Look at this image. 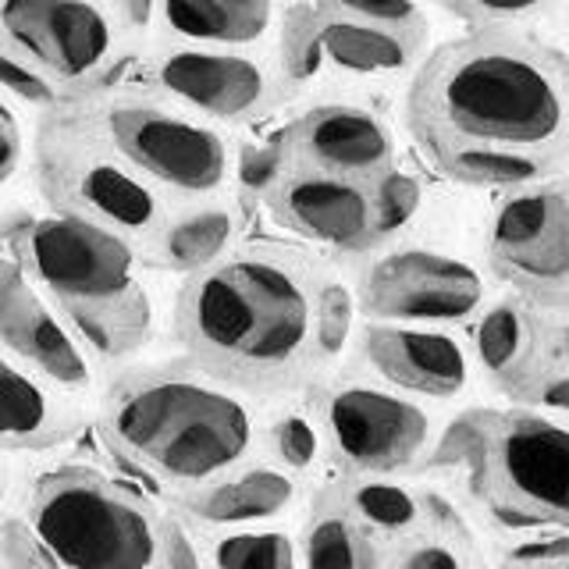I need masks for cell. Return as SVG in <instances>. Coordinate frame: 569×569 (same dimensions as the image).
I'll return each instance as SVG.
<instances>
[{"mask_svg": "<svg viewBox=\"0 0 569 569\" xmlns=\"http://www.w3.org/2000/svg\"><path fill=\"white\" fill-rule=\"evenodd\" d=\"M423 153L502 150L562 168L569 160V58L516 26H485L435 47L406 93Z\"/></svg>", "mask_w": 569, "mask_h": 569, "instance_id": "1", "label": "cell"}, {"mask_svg": "<svg viewBox=\"0 0 569 569\" xmlns=\"http://www.w3.org/2000/svg\"><path fill=\"white\" fill-rule=\"evenodd\" d=\"M317 278L296 253L249 246L189 274L178 296V338L213 378L284 388L307 370Z\"/></svg>", "mask_w": 569, "mask_h": 569, "instance_id": "2", "label": "cell"}, {"mask_svg": "<svg viewBox=\"0 0 569 569\" xmlns=\"http://www.w3.org/2000/svg\"><path fill=\"white\" fill-rule=\"evenodd\" d=\"M11 246L14 260L93 352L118 360L150 338L153 307L139 281L132 239L76 213H47L14 231Z\"/></svg>", "mask_w": 569, "mask_h": 569, "instance_id": "3", "label": "cell"}, {"mask_svg": "<svg viewBox=\"0 0 569 569\" xmlns=\"http://www.w3.org/2000/svg\"><path fill=\"white\" fill-rule=\"evenodd\" d=\"M253 413L200 373L157 370L124 381L107 406V435L142 470L171 485H207L253 449Z\"/></svg>", "mask_w": 569, "mask_h": 569, "instance_id": "4", "label": "cell"}, {"mask_svg": "<svg viewBox=\"0 0 569 569\" xmlns=\"http://www.w3.org/2000/svg\"><path fill=\"white\" fill-rule=\"evenodd\" d=\"M29 523L64 569H153L157 562L153 516L89 470L47 477Z\"/></svg>", "mask_w": 569, "mask_h": 569, "instance_id": "5", "label": "cell"}, {"mask_svg": "<svg viewBox=\"0 0 569 569\" xmlns=\"http://www.w3.org/2000/svg\"><path fill=\"white\" fill-rule=\"evenodd\" d=\"M473 491L506 527L569 530V427L538 413H488Z\"/></svg>", "mask_w": 569, "mask_h": 569, "instance_id": "6", "label": "cell"}, {"mask_svg": "<svg viewBox=\"0 0 569 569\" xmlns=\"http://www.w3.org/2000/svg\"><path fill=\"white\" fill-rule=\"evenodd\" d=\"M100 139L153 186L182 196L218 192L231 174L228 139L164 103L111 100L100 111Z\"/></svg>", "mask_w": 569, "mask_h": 569, "instance_id": "7", "label": "cell"}, {"mask_svg": "<svg viewBox=\"0 0 569 569\" xmlns=\"http://www.w3.org/2000/svg\"><path fill=\"white\" fill-rule=\"evenodd\" d=\"M47 189L61 213L97 221L124 239H157L164 228L157 186L103 139H68L53 147L47 153Z\"/></svg>", "mask_w": 569, "mask_h": 569, "instance_id": "8", "label": "cell"}, {"mask_svg": "<svg viewBox=\"0 0 569 569\" xmlns=\"http://www.w3.org/2000/svg\"><path fill=\"white\" fill-rule=\"evenodd\" d=\"M118 43V22L100 0H0V47L76 86L100 76Z\"/></svg>", "mask_w": 569, "mask_h": 569, "instance_id": "9", "label": "cell"}, {"mask_svg": "<svg viewBox=\"0 0 569 569\" xmlns=\"http://www.w3.org/2000/svg\"><path fill=\"white\" fill-rule=\"evenodd\" d=\"M360 310L391 325H459L485 302V278L467 260L438 249H391L360 281Z\"/></svg>", "mask_w": 569, "mask_h": 569, "instance_id": "10", "label": "cell"}, {"mask_svg": "<svg viewBox=\"0 0 569 569\" xmlns=\"http://www.w3.org/2000/svg\"><path fill=\"white\" fill-rule=\"evenodd\" d=\"M153 82L164 97L210 121H257L292 93L278 61L267 64L242 47H171L153 61Z\"/></svg>", "mask_w": 569, "mask_h": 569, "instance_id": "11", "label": "cell"}, {"mask_svg": "<svg viewBox=\"0 0 569 569\" xmlns=\"http://www.w3.org/2000/svg\"><path fill=\"white\" fill-rule=\"evenodd\" d=\"M328 441L352 473H396L431 441V417L427 409L378 385H342L335 388L320 409Z\"/></svg>", "mask_w": 569, "mask_h": 569, "instance_id": "12", "label": "cell"}, {"mask_svg": "<svg viewBox=\"0 0 569 569\" xmlns=\"http://www.w3.org/2000/svg\"><path fill=\"white\" fill-rule=\"evenodd\" d=\"M495 271L538 296H569V192L523 186L502 196L488 224Z\"/></svg>", "mask_w": 569, "mask_h": 569, "instance_id": "13", "label": "cell"}, {"mask_svg": "<svg viewBox=\"0 0 569 569\" xmlns=\"http://www.w3.org/2000/svg\"><path fill=\"white\" fill-rule=\"evenodd\" d=\"M292 168H313L328 174L378 182L396 168V132L367 103L352 100H320L307 107L284 129Z\"/></svg>", "mask_w": 569, "mask_h": 569, "instance_id": "14", "label": "cell"}, {"mask_svg": "<svg viewBox=\"0 0 569 569\" xmlns=\"http://www.w3.org/2000/svg\"><path fill=\"white\" fill-rule=\"evenodd\" d=\"M267 207L284 231L317 246L342 253H367L378 246L373 196L370 186L356 178L289 164L281 182L267 192Z\"/></svg>", "mask_w": 569, "mask_h": 569, "instance_id": "15", "label": "cell"}, {"mask_svg": "<svg viewBox=\"0 0 569 569\" xmlns=\"http://www.w3.org/2000/svg\"><path fill=\"white\" fill-rule=\"evenodd\" d=\"M0 342L58 388L82 391L93 381L79 335L50 310L40 284L14 257H0Z\"/></svg>", "mask_w": 569, "mask_h": 569, "instance_id": "16", "label": "cell"}, {"mask_svg": "<svg viewBox=\"0 0 569 569\" xmlns=\"http://www.w3.org/2000/svg\"><path fill=\"white\" fill-rule=\"evenodd\" d=\"M363 356L388 385L427 399H452L470 381V356L456 335L431 325L370 320L363 328Z\"/></svg>", "mask_w": 569, "mask_h": 569, "instance_id": "17", "label": "cell"}, {"mask_svg": "<svg viewBox=\"0 0 569 569\" xmlns=\"http://www.w3.org/2000/svg\"><path fill=\"white\" fill-rule=\"evenodd\" d=\"M299 11L320 76L331 71L342 79H388L420 64V36L360 22V18L317 8L313 0H299Z\"/></svg>", "mask_w": 569, "mask_h": 569, "instance_id": "18", "label": "cell"}, {"mask_svg": "<svg viewBox=\"0 0 569 569\" xmlns=\"http://www.w3.org/2000/svg\"><path fill=\"white\" fill-rule=\"evenodd\" d=\"M157 18L182 43L257 47L281 22L278 0H160Z\"/></svg>", "mask_w": 569, "mask_h": 569, "instance_id": "19", "label": "cell"}, {"mask_svg": "<svg viewBox=\"0 0 569 569\" xmlns=\"http://www.w3.org/2000/svg\"><path fill=\"white\" fill-rule=\"evenodd\" d=\"M296 498V480L274 467H249L236 477H224L218 485L189 495L186 509L200 516L203 523L239 527L274 520Z\"/></svg>", "mask_w": 569, "mask_h": 569, "instance_id": "20", "label": "cell"}, {"mask_svg": "<svg viewBox=\"0 0 569 569\" xmlns=\"http://www.w3.org/2000/svg\"><path fill=\"white\" fill-rule=\"evenodd\" d=\"M64 431V413L53 391L0 352V445L43 449Z\"/></svg>", "mask_w": 569, "mask_h": 569, "instance_id": "21", "label": "cell"}, {"mask_svg": "<svg viewBox=\"0 0 569 569\" xmlns=\"http://www.w3.org/2000/svg\"><path fill=\"white\" fill-rule=\"evenodd\" d=\"M239 236V213L228 203H207L157 231V257L171 271L200 274L228 257Z\"/></svg>", "mask_w": 569, "mask_h": 569, "instance_id": "22", "label": "cell"}, {"mask_svg": "<svg viewBox=\"0 0 569 569\" xmlns=\"http://www.w3.org/2000/svg\"><path fill=\"white\" fill-rule=\"evenodd\" d=\"M427 160L452 182L462 186H480V189H523L538 186L559 168L538 157H520V153H502V150H477V147H449L427 153Z\"/></svg>", "mask_w": 569, "mask_h": 569, "instance_id": "23", "label": "cell"}, {"mask_svg": "<svg viewBox=\"0 0 569 569\" xmlns=\"http://www.w3.org/2000/svg\"><path fill=\"white\" fill-rule=\"evenodd\" d=\"M533 320L516 302H498L485 310L473 328V349L477 360L491 378L509 381L530 370L533 360Z\"/></svg>", "mask_w": 569, "mask_h": 569, "instance_id": "24", "label": "cell"}, {"mask_svg": "<svg viewBox=\"0 0 569 569\" xmlns=\"http://www.w3.org/2000/svg\"><path fill=\"white\" fill-rule=\"evenodd\" d=\"M302 569H381V551L352 512H317L302 545Z\"/></svg>", "mask_w": 569, "mask_h": 569, "instance_id": "25", "label": "cell"}, {"mask_svg": "<svg viewBox=\"0 0 569 569\" xmlns=\"http://www.w3.org/2000/svg\"><path fill=\"white\" fill-rule=\"evenodd\" d=\"M349 512L370 530L406 533L420 523V498L391 480H360L349 488Z\"/></svg>", "mask_w": 569, "mask_h": 569, "instance_id": "26", "label": "cell"}, {"mask_svg": "<svg viewBox=\"0 0 569 569\" xmlns=\"http://www.w3.org/2000/svg\"><path fill=\"white\" fill-rule=\"evenodd\" d=\"M356 292L349 284L338 278V274H325L317 278V289H313V346L317 356L325 360H335L342 356L352 325H356Z\"/></svg>", "mask_w": 569, "mask_h": 569, "instance_id": "27", "label": "cell"}, {"mask_svg": "<svg viewBox=\"0 0 569 569\" xmlns=\"http://www.w3.org/2000/svg\"><path fill=\"white\" fill-rule=\"evenodd\" d=\"M213 569H296V545L284 530H236L213 545Z\"/></svg>", "mask_w": 569, "mask_h": 569, "instance_id": "28", "label": "cell"}, {"mask_svg": "<svg viewBox=\"0 0 569 569\" xmlns=\"http://www.w3.org/2000/svg\"><path fill=\"white\" fill-rule=\"evenodd\" d=\"M370 196H373V228H378V246H381L385 239H396L420 213L423 186L417 174L391 168L378 182H370Z\"/></svg>", "mask_w": 569, "mask_h": 569, "instance_id": "29", "label": "cell"}, {"mask_svg": "<svg viewBox=\"0 0 569 569\" xmlns=\"http://www.w3.org/2000/svg\"><path fill=\"white\" fill-rule=\"evenodd\" d=\"M313 4L427 40V14L420 8V0H313Z\"/></svg>", "mask_w": 569, "mask_h": 569, "instance_id": "30", "label": "cell"}, {"mask_svg": "<svg viewBox=\"0 0 569 569\" xmlns=\"http://www.w3.org/2000/svg\"><path fill=\"white\" fill-rule=\"evenodd\" d=\"M435 4L467 18V22H473V29H485V26L530 22V18L545 14L556 0H435Z\"/></svg>", "mask_w": 569, "mask_h": 569, "instance_id": "31", "label": "cell"}, {"mask_svg": "<svg viewBox=\"0 0 569 569\" xmlns=\"http://www.w3.org/2000/svg\"><path fill=\"white\" fill-rule=\"evenodd\" d=\"M239 182L246 192L253 196H267L278 182L281 174L289 171V147H284V132H278L274 139L257 142V147H246L239 157Z\"/></svg>", "mask_w": 569, "mask_h": 569, "instance_id": "32", "label": "cell"}, {"mask_svg": "<svg viewBox=\"0 0 569 569\" xmlns=\"http://www.w3.org/2000/svg\"><path fill=\"white\" fill-rule=\"evenodd\" d=\"M0 559L8 562V569H64L47 541L36 533V527L26 520L0 523Z\"/></svg>", "mask_w": 569, "mask_h": 569, "instance_id": "33", "label": "cell"}, {"mask_svg": "<svg viewBox=\"0 0 569 569\" xmlns=\"http://www.w3.org/2000/svg\"><path fill=\"white\" fill-rule=\"evenodd\" d=\"M274 452L289 470H313L320 459V431L302 417V413H289L274 423L271 431Z\"/></svg>", "mask_w": 569, "mask_h": 569, "instance_id": "34", "label": "cell"}, {"mask_svg": "<svg viewBox=\"0 0 569 569\" xmlns=\"http://www.w3.org/2000/svg\"><path fill=\"white\" fill-rule=\"evenodd\" d=\"M0 89L18 97L22 103H32V107H50L58 100V82H50L43 71L26 64L8 47H0Z\"/></svg>", "mask_w": 569, "mask_h": 569, "instance_id": "35", "label": "cell"}, {"mask_svg": "<svg viewBox=\"0 0 569 569\" xmlns=\"http://www.w3.org/2000/svg\"><path fill=\"white\" fill-rule=\"evenodd\" d=\"M157 562L160 569H203L200 551L178 520H164L157 527Z\"/></svg>", "mask_w": 569, "mask_h": 569, "instance_id": "36", "label": "cell"}, {"mask_svg": "<svg viewBox=\"0 0 569 569\" xmlns=\"http://www.w3.org/2000/svg\"><path fill=\"white\" fill-rule=\"evenodd\" d=\"M396 569H470L462 551L452 541H441V538H423L413 541L406 551Z\"/></svg>", "mask_w": 569, "mask_h": 569, "instance_id": "37", "label": "cell"}, {"mask_svg": "<svg viewBox=\"0 0 569 569\" xmlns=\"http://www.w3.org/2000/svg\"><path fill=\"white\" fill-rule=\"evenodd\" d=\"M18 164H22V129L11 107L0 100V186L18 171Z\"/></svg>", "mask_w": 569, "mask_h": 569, "instance_id": "38", "label": "cell"}, {"mask_svg": "<svg viewBox=\"0 0 569 569\" xmlns=\"http://www.w3.org/2000/svg\"><path fill=\"white\" fill-rule=\"evenodd\" d=\"M533 396H538L541 406L569 413V370H551V373H545V378H538Z\"/></svg>", "mask_w": 569, "mask_h": 569, "instance_id": "39", "label": "cell"}, {"mask_svg": "<svg viewBox=\"0 0 569 569\" xmlns=\"http://www.w3.org/2000/svg\"><path fill=\"white\" fill-rule=\"evenodd\" d=\"M157 4H160V0H114V14L121 18V26L142 32V29L153 26Z\"/></svg>", "mask_w": 569, "mask_h": 569, "instance_id": "40", "label": "cell"}, {"mask_svg": "<svg viewBox=\"0 0 569 569\" xmlns=\"http://www.w3.org/2000/svg\"><path fill=\"white\" fill-rule=\"evenodd\" d=\"M512 569H569V559H548V562H516Z\"/></svg>", "mask_w": 569, "mask_h": 569, "instance_id": "41", "label": "cell"}, {"mask_svg": "<svg viewBox=\"0 0 569 569\" xmlns=\"http://www.w3.org/2000/svg\"><path fill=\"white\" fill-rule=\"evenodd\" d=\"M559 349H562V356H566V363H569V320L559 328Z\"/></svg>", "mask_w": 569, "mask_h": 569, "instance_id": "42", "label": "cell"}, {"mask_svg": "<svg viewBox=\"0 0 569 569\" xmlns=\"http://www.w3.org/2000/svg\"><path fill=\"white\" fill-rule=\"evenodd\" d=\"M562 302H569V296H566V299H562Z\"/></svg>", "mask_w": 569, "mask_h": 569, "instance_id": "43", "label": "cell"}]
</instances>
